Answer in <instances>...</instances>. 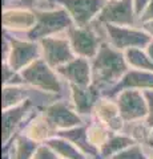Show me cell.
I'll use <instances>...</instances> for the list:
<instances>
[{
  "mask_svg": "<svg viewBox=\"0 0 153 159\" xmlns=\"http://www.w3.org/2000/svg\"><path fill=\"white\" fill-rule=\"evenodd\" d=\"M91 66L92 85L107 97L111 96L112 89L129 70L124 52L118 51L107 41L101 43L97 54L91 60Z\"/></svg>",
  "mask_w": 153,
  "mask_h": 159,
  "instance_id": "1",
  "label": "cell"
},
{
  "mask_svg": "<svg viewBox=\"0 0 153 159\" xmlns=\"http://www.w3.org/2000/svg\"><path fill=\"white\" fill-rule=\"evenodd\" d=\"M22 74L26 85L41 92L56 94L59 97L69 98V85L60 77L56 69L48 65L43 58L36 60L23 69Z\"/></svg>",
  "mask_w": 153,
  "mask_h": 159,
  "instance_id": "2",
  "label": "cell"
},
{
  "mask_svg": "<svg viewBox=\"0 0 153 159\" xmlns=\"http://www.w3.org/2000/svg\"><path fill=\"white\" fill-rule=\"evenodd\" d=\"M36 11V24L26 37L40 41L41 39L57 36V34H65L71 27L75 25L72 17L69 16L65 9L61 6L52 9H44V11Z\"/></svg>",
  "mask_w": 153,
  "mask_h": 159,
  "instance_id": "3",
  "label": "cell"
},
{
  "mask_svg": "<svg viewBox=\"0 0 153 159\" xmlns=\"http://www.w3.org/2000/svg\"><path fill=\"white\" fill-rule=\"evenodd\" d=\"M3 33L8 37L9 41V52L3 62H7L9 66L22 72L36 60L41 58V49L39 41L28 39L24 34H12L4 31Z\"/></svg>",
  "mask_w": 153,
  "mask_h": 159,
  "instance_id": "4",
  "label": "cell"
},
{
  "mask_svg": "<svg viewBox=\"0 0 153 159\" xmlns=\"http://www.w3.org/2000/svg\"><path fill=\"white\" fill-rule=\"evenodd\" d=\"M141 25H113L105 24V41L121 52L131 48H145L151 41Z\"/></svg>",
  "mask_w": 153,
  "mask_h": 159,
  "instance_id": "5",
  "label": "cell"
},
{
  "mask_svg": "<svg viewBox=\"0 0 153 159\" xmlns=\"http://www.w3.org/2000/svg\"><path fill=\"white\" fill-rule=\"evenodd\" d=\"M40 110L31 101H27L22 105L6 109L2 111V145L7 146L12 139L22 133L27 122L32 116Z\"/></svg>",
  "mask_w": 153,
  "mask_h": 159,
  "instance_id": "6",
  "label": "cell"
},
{
  "mask_svg": "<svg viewBox=\"0 0 153 159\" xmlns=\"http://www.w3.org/2000/svg\"><path fill=\"white\" fill-rule=\"evenodd\" d=\"M41 113L51 122V125L55 127L57 133L87 123L72 106L69 98L65 97H60L55 102L49 103L48 106L41 109Z\"/></svg>",
  "mask_w": 153,
  "mask_h": 159,
  "instance_id": "7",
  "label": "cell"
},
{
  "mask_svg": "<svg viewBox=\"0 0 153 159\" xmlns=\"http://www.w3.org/2000/svg\"><path fill=\"white\" fill-rule=\"evenodd\" d=\"M65 34L76 56L88 60H92L96 56L101 43L104 41V39L100 36V33L92 24L85 27L73 25L68 29Z\"/></svg>",
  "mask_w": 153,
  "mask_h": 159,
  "instance_id": "8",
  "label": "cell"
},
{
  "mask_svg": "<svg viewBox=\"0 0 153 159\" xmlns=\"http://www.w3.org/2000/svg\"><path fill=\"white\" fill-rule=\"evenodd\" d=\"M115 99L125 122L145 119L148 117L149 105L145 92L137 89H124L116 94Z\"/></svg>",
  "mask_w": 153,
  "mask_h": 159,
  "instance_id": "9",
  "label": "cell"
},
{
  "mask_svg": "<svg viewBox=\"0 0 153 159\" xmlns=\"http://www.w3.org/2000/svg\"><path fill=\"white\" fill-rule=\"evenodd\" d=\"M96 21L113 25H140L133 0H108Z\"/></svg>",
  "mask_w": 153,
  "mask_h": 159,
  "instance_id": "10",
  "label": "cell"
},
{
  "mask_svg": "<svg viewBox=\"0 0 153 159\" xmlns=\"http://www.w3.org/2000/svg\"><path fill=\"white\" fill-rule=\"evenodd\" d=\"M39 44L41 49V58L55 69L65 65L68 61L76 57L67 34L41 39Z\"/></svg>",
  "mask_w": 153,
  "mask_h": 159,
  "instance_id": "11",
  "label": "cell"
},
{
  "mask_svg": "<svg viewBox=\"0 0 153 159\" xmlns=\"http://www.w3.org/2000/svg\"><path fill=\"white\" fill-rule=\"evenodd\" d=\"M36 24V11L27 7L6 6L2 12L3 31L12 34H27Z\"/></svg>",
  "mask_w": 153,
  "mask_h": 159,
  "instance_id": "12",
  "label": "cell"
},
{
  "mask_svg": "<svg viewBox=\"0 0 153 159\" xmlns=\"http://www.w3.org/2000/svg\"><path fill=\"white\" fill-rule=\"evenodd\" d=\"M69 13L75 25L85 27L92 24L97 19L98 13L104 8L108 0H57Z\"/></svg>",
  "mask_w": 153,
  "mask_h": 159,
  "instance_id": "13",
  "label": "cell"
},
{
  "mask_svg": "<svg viewBox=\"0 0 153 159\" xmlns=\"http://www.w3.org/2000/svg\"><path fill=\"white\" fill-rule=\"evenodd\" d=\"M60 77L69 86H89L92 85L91 60L76 56L65 65L56 69Z\"/></svg>",
  "mask_w": 153,
  "mask_h": 159,
  "instance_id": "14",
  "label": "cell"
},
{
  "mask_svg": "<svg viewBox=\"0 0 153 159\" xmlns=\"http://www.w3.org/2000/svg\"><path fill=\"white\" fill-rule=\"evenodd\" d=\"M101 97V92L93 85L69 86V101L79 116L83 117L85 122L93 117V109Z\"/></svg>",
  "mask_w": 153,
  "mask_h": 159,
  "instance_id": "15",
  "label": "cell"
},
{
  "mask_svg": "<svg viewBox=\"0 0 153 159\" xmlns=\"http://www.w3.org/2000/svg\"><path fill=\"white\" fill-rule=\"evenodd\" d=\"M98 122L104 125L113 133H122L125 126V121L121 117L115 97L103 96L97 101L93 109V117Z\"/></svg>",
  "mask_w": 153,
  "mask_h": 159,
  "instance_id": "16",
  "label": "cell"
},
{
  "mask_svg": "<svg viewBox=\"0 0 153 159\" xmlns=\"http://www.w3.org/2000/svg\"><path fill=\"white\" fill-rule=\"evenodd\" d=\"M22 133L26 137H28L31 141L36 142L37 145L47 143L59 134L55 130V127L51 125V122L41 113V110H39L35 116L31 117V119L27 122V125L22 130Z\"/></svg>",
  "mask_w": 153,
  "mask_h": 159,
  "instance_id": "17",
  "label": "cell"
},
{
  "mask_svg": "<svg viewBox=\"0 0 153 159\" xmlns=\"http://www.w3.org/2000/svg\"><path fill=\"white\" fill-rule=\"evenodd\" d=\"M124 89H137V90H152L153 89V72L151 70H136V69H129L124 77L120 80V82L112 89L111 96L115 97L118 92Z\"/></svg>",
  "mask_w": 153,
  "mask_h": 159,
  "instance_id": "18",
  "label": "cell"
},
{
  "mask_svg": "<svg viewBox=\"0 0 153 159\" xmlns=\"http://www.w3.org/2000/svg\"><path fill=\"white\" fill-rule=\"evenodd\" d=\"M63 138L68 139L69 142H72L79 150H80L84 155H87L88 158L91 159H101L100 158V152L91 143L89 138L87 135V127L85 125H81V126H76V127H72V129H68V130H64L60 131L57 134Z\"/></svg>",
  "mask_w": 153,
  "mask_h": 159,
  "instance_id": "19",
  "label": "cell"
},
{
  "mask_svg": "<svg viewBox=\"0 0 153 159\" xmlns=\"http://www.w3.org/2000/svg\"><path fill=\"white\" fill-rule=\"evenodd\" d=\"M39 145L23 133H19L7 146L3 147V155L7 159H32Z\"/></svg>",
  "mask_w": 153,
  "mask_h": 159,
  "instance_id": "20",
  "label": "cell"
},
{
  "mask_svg": "<svg viewBox=\"0 0 153 159\" xmlns=\"http://www.w3.org/2000/svg\"><path fill=\"white\" fill-rule=\"evenodd\" d=\"M122 133L129 137L135 143H139L144 147L153 146V130L146 122V118L125 122Z\"/></svg>",
  "mask_w": 153,
  "mask_h": 159,
  "instance_id": "21",
  "label": "cell"
},
{
  "mask_svg": "<svg viewBox=\"0 0 153 159\" xmlns=\"http://www.w3.org/2000/svg\"><path fill=\"white\" fill-rule=\"evenodd\" d=\"M29 96H31V88L26 85V84L3 86V89H2V110L22 105V103L29 101Z\"/></svg>",
  "mask_w": 153,
  "mask_h": 159,
  "instance_id": "22",
  "label": "cell"
},
{
  "mask_svg": "<svg viewBox=\"0 0 153 159\" xmlns=\"http://www.w3.org/2000/svg\"><path fill=\"white\" fill-rule=\"evenodd\" d=\"M132 139L125 135L124 133H112V135L109 137V139L104 143L98 152H100V158L101 159H109L111 157H113L115 154L122 151L124 148L129 147L131 145H133Z\"/></svg>",
  "mask_w": 153,
  "mask_h": 159,
  "instance_id": "23",
  "label": "cell"
},
{
  "mask_svg": "<svg viewBox=\"0 0 153 159\" xmlns=\"http://www.w3.org/2000/svg\"><path fill=\"white\" fill-rule=\"evenodd\" d=\"M124 56L129 69L153 72V61L145 48H131L124 52Z\"/></svg>",
  "mask_w": 153,
  "mask_h": 159,
  "instance_id": "24",
  "label": "cell"
},
{
  "mask_svg": "<svg viewBox=\"0 0 153 159\" xmlns=\"http://www.w3.org/2000/svg\"><path fill=\"white\" fill-rule=\"evenodd\" d=\"M85 127H87L88 138H89L91 143L97 148V150H100V148L104 146V143L109 139V137L113 133L104 125V123L98 122L95 118H91L89 121H87Z\"/></svg>",
  "mask_w": 153,
  "mask_h": 159,
  "instance_id": "25",
  "label": "cell"
},
{
  "mask_svg": "<svg viewBox=\"0 0 153 159\" xmlns=\"http://www.w3.org/2000/svg\"><path fill=\"white\" fill-rule=\"evenodd\" d=\"M47 143L55 148V150L57 151V154L63 159H91L87 155H84V154L79 150L72 142H69L68 139L63 138L60 135L53 137L51 141H48Z\"/></svg>",
  "mask_w": 153,
  "mask_h": 159,
  "instance_id": "26",
  "label": "cell"
},
{
  "mask_svg": "<svg viewBox=\"0 0 153 159\" xmlns=\"http://www.w3.org/2000/svg\"><path fill=\"white\" fill-rule=\"evenodd\" d=\"M109 159H148V154L144 146L139 145V143H133L122 151L115 154Z\"/></svg>",
  "mask_w": 153,
  "mask_h": 159,
  "instance_id": "27",
  "label": "cell"
},
{
  "mask_svg": "<svg viewBox=\"0 0 153 159\" xmlns=\"http://www.w3.org/2000/svg\"><path fill=\"white\" fill-rule=\"evenodd\" d=\"M2 76H3V86L24 84L22 72L9 66L7 62H2Z\"/></svg>",
  "mask_w": 153,
  "mask_h": 159,
  "instance_id": "28",
  "label": "cell"
},
{
  "mask_svg": "<svg viewBox=\"0 0 153 159\" xmlns=\"http://www.w3.org/2000/svg\"><path fill=\"white\" fill-rule=\"evenodd\" d=\"M32 159H63L57 154V151L48 143H41L36 147V151L33 154Z\"/></svg>",
  "mask_w": 153,
  "mask_h": 159,
  "instance_id": "29",
  "label": "cell"
},
{
  "mask_svg": "<svg viewBox=\"0 0 153 159\" xmlns=\"http://www.w3.org/2000/svg\"><path fill=\"white\" fill-rule=\"evenodd\" d=\"M56 7H59L57 0H36V4H35V8L33 9L44 11V9H52Z\"/></svg>",
  "mask_w": 153,
  "mask_h": 159,
  "instance_id": "30",
  "label": "cell"
},
{
  "mask_svg": "<svg viewBox=\"0 0 153 159\" xmlns=\"http://www.w3.org/2000/svg\"><path fill=\"white\" fill-rule=\"evenodd\" d=\"M146 99H148V105H149V111H148V117H146V122L149 123V126L153 130V89L152 90H146Z\"/></svg>",
  "mask_w": 153,
  "mask_h": 159,
  "instance_id": "31",
  "label": "cell"
},
{
  "mask_svg": "<svg viewBox=\"0 0 153 159\" xmlns=\"http://www.w3.org/2000/svg\"><path fill=\"white\" fill-rule=\"evenodd\" d=\"M149 3H151V0H133V6H135V11L137 13V16H139V20Z\"/></svg>",
  "mask_w": 153,
  "mask_h": 159,
  "instance_id": "32",
  "label": "cell"
},
{
  "mask_svg": "<svg viewBox=\"0 0 153 159\" xmlns=\"http://www.w3.org/2000/svg\"><path fill=\"white\" fill-rule=\"evenodd\" d=\"M36 0H12L11 3L6 4V6H15V7H27V8H35ZM3 6V7H6Z\"/></svg>",
  "mask_w": 153,
  "mask_h": 159,
  "instance_id": "33",
  "label": "cell"
},
{
  "mask_svg": "<svg viewBox=\"0 0 153 159\" xmlns=\"http://www.w3.org/2000/svg\"><path fill=\"white\" fill-rule=\"evenodd\" d=\"M148 20H153V0H151V3L148 4L145 11L142 12V15L140 16V23L148 21Z\"/></svg>",
  "mask_w": 153,
  "mask_h": 159,
  "instance_id": "34",
  "label": "cell"
},
{
  "mask_svg": "<svg viewBox=\"0 0 153 159\" xmlns=\"http://www.w3.org/2000/svg\"><path fill=\"white\" fill-rule=\"evenodd\" d=\"M140 25L148 34H149L151 39H153V20H148V21L140 23Z\"/></svg>",
  "mask_w": 153,
  "mask_h": 159,
  "instance_id": "35",
  "label": "cell"
},
{
  "mask_svg": "<svg viewBox=\"0 0 153 159\" xmlns=\"http://www.w3.org/2000/svg\"><path fill=\"white\" fill-rule=\"evenodd\" d=\"M145 49H146V52H148V54H149V57L152 58V61H153V39L151 40L149 43L146 44V47H145Z\"/></svg>",
  "mask_w": 153,
  "mask_h": 159,
  "instance_id": "36",
  "label": "cell"
},
{
  "mask_svg": "<svg viewBox=\"0 0 153 159\" xmlns=\"http://www.w3.org/2000/svg\"><path fill=\"white\" fill-rule=\"evenodd\" d=\"M145 150H146V154H148V159H153V146L145 147Z\"/></svg>",
  "mask_w": 153,
  "mask_h": 159,
  "instance_id": "37",
  "label": "cell"
},
{
  "mask_svg": "<svg viewBox=\"0 0 153 159\" xmlns=\"http://www.w3.org/2000/svg\"><path fill=\"white\" fill-rule=\"evenodd\" d=\"M12 0H3V6H6V4H8V3H11Z\"/></svg>",
  "mask_w": 153,
  "mask_h": 159,
  "instance_id": "38",
  "label": "cell"
},
{
  "mask_svg": "<svg viewBox=\"0 0 153 159\" xmlns=\"http://www.w3.org/2000/svg\"><path fill=\"white\" fill-rule=\"evenodd\" d=\"M3 159H7V157H6V155H3Z\"/></svg>",
  "mask_w": 153,
  "mask_h": 159,
  "instance_id": "39",
  "label": "cell"
}]
</instances>
